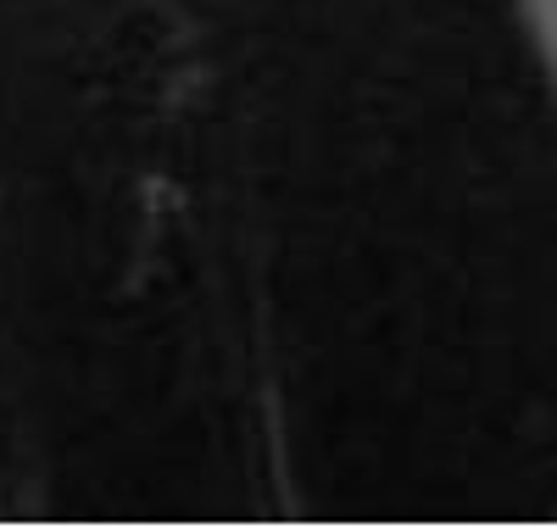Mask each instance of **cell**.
I'll use <instances>...</instances> for the list:
<instances>
[{
    "label": "cell",
    "instance_id": "6da1fadb",
    "mask_svg": "<svg viewBox=\"0 0 557 529\" xmlns=\"http://www.w3.org/2000/svg\"><path fill=\"white\" fill-rule=\"evenodd\" d=\"M418 0H0V524L446 507Z\"/></svg>",
    "mask_w": 557,
    "mask_h": 529
}]
</instances>
